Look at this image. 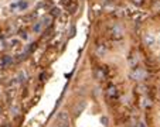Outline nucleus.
Here are the masks:
<instances>
[{"mask_svg":"<svg viewBox=\"0 0 160 127\" xmlns=\"http://www.w3.org/2000/svg\"><path fill=\"white\" fill-rule=\"evenodd\" d=\"M152 123L153 127H160V98L153 106V112H152Z\"/></svg>","mask_w":160,"mask_h":127,"instance_id":"nucleus-1","label":"nucleus"}]
</instances>
